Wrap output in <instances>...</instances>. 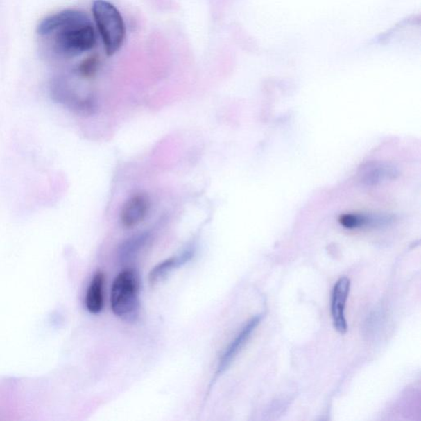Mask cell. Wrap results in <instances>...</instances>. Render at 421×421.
Here are the masks:
<instances>
[{
    "instance_id": "obj_1",
    "label": "cell",
    "mask_w": 421,
    "mask_h": 421,
    "mask_svg": "<svg viewBox=\"0 0 421 421\" xmlns=\"http://www.w3.org/2000/svg\"><path fill=\"white\" fill-rule=\"evenodd\" d=\"M41 35L54 37V50L65 58H74L94 48L96 35L89 17L78 10H65L46 17L37 26Z\"/></svg>"
},
{
    "instance_id": "obj_2",
    "label": "cell",
    "mask_w": 421,
    "mask_h": 421,
    "mask_svg": "<svg viewBox=\"0 0 421 421\" xmlns=\"http://www.w3.org/2000/svg\"><path fill=\"white\" fill-rule=\"evenodd\" d=\"M114 316L126 322H134L139 317V279L135 270L127 269L114 279L110 295Z\"/></svg>"
},
{
    "instance_id": "obj_3",
    "label": "cell",
    "mask_w": 421,
    "mask_h": 421,
    "mask_svg": "<svg viewBox=\"0 0 421 421\" xmlns=\"http://www.w3.org/2000/svg\"><path fill=\"white\" fill-rule=\"evenodd\" d=\"M92 12L106 54L114 55L121 48L126 38V25L121 12L105 0H96L93 3Z\"/></svg>"
},
{
    "instance_id": "obj_4",
    "label": "cell",
    "mask_w": 421,
    "mask_h": 421,
    "mask_svg": "<svg viewBox=\"0 0 421 421\" xmlns=\"http://www.w3.org/2000/svg\"><path fill=\"white\" fill-rule=\"evenodd\" d=\"M150 200L144 194H136L123 203L119 219L123 227L132 229L140 225L148 216Z\"/></svg>"
},
{
    "instance_id": "obj_5",
    "label": "cell",
    "mask_w": 421,
    "mask_h": 421,
    "mask_svg": "<svg viewBox=\"0 0 421 421\" xmlns=\"http://www.w3.org/2000/svg\"><path fill=\"white\" fill-rule=\"evenodd\" d=\"M351 282L345 277H341L334 288L332 298V317L335 329L340 334L347 331V322L345 316V304L348 299Z\"/></svg>"
},
{
    "instance_id": "obj_6",
    "label": "cell",
    "mask_w": 421,
    "mask_h": 421,
    "mask_svg": "<svg viewBox=\"0 0 421 421\" xmlns=\"http://www.w3.org/2000/svg\"><path fill=\"white\" fill-rule=\"evenodd\" d=\"M262 319V316H257L252 318L251 320L248 322L247 325L243 327L241 332L237 335V338H234L233 342L230 344L227 350H225L223 357H221L218 368H217L216 375H221L227 370L234 358L237 356L239 352L241 351L242 348L245 347V345L250 339L252 332H255V329L259 325V323Z\"/></svg>"
},
{
    "instance_id": "obj_7",
    "label": "cell",
    "mask_w": 421,
    "mask_h": 421,
    "mask_svg": "<svg viewBox=\"0 0 421 421\" xmlns=\"http://www.w3.org/2000/svg\"><path fill=\"white\" fill-rule=\"evenodd\" d=\"M104 273L97 272L93 277L86 295V307L91 313L101 312L104 305Z\"/></svg>"
},
{
    "instance_id": "obj_8",
    "label": "cell",
    "mask_w": 421,
    "mask_h": 421,
    "mask_svg": "<svg viewBox=\"0 0 421 421\" xmlns=\"http://www.w3.org/2000/svg\"><path fill=\"white\" fill-rule=\"evenodd\" d=\"M192 258L190 252H185L180 257H172L160 263L155 267L149 274V282L151 285H157V283L164 280L173 270L178 268L185 263L189 262Z\"/></svg>"
},
{
    "instance_id": "obj_9",
    "label": "cell",
    "mask_w": 421,
    "mask_h": 421,
    "mask_svg": "<svg viewBox=\"0 0 421 421\" xmlns=\"http://www.w3.org/2000/svg\"><path fill=\"white\" fill-rule=\"evenodd\" d=\"M147 239L148 234H144L128 239V241L123 243L121 248V258H130V256L139 250L140 248L147 241Z\"/></svg>"
},
{
    "instance_id": "obj_10",
    "label": "cell",
    "mask_w": 421,
    "mask_h": 421,
    "mask_svg": "<svg viewBox=\"0 0 421 421\" xmlns=\"http://www.w3.org/2000/svg\"><path fill=\"white\" fill-rule=\"evenodd\" d=\"M99 67V59L96 56H92L84 60L80 65L78 71L84 78H91L96 73Z\"/></svg>"
}]
</instances>
